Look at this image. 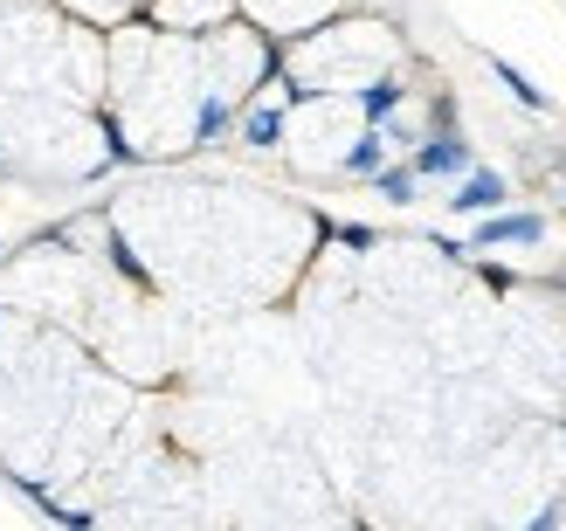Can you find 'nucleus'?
<instances>
[{
	"label": "nucleus",
	"mask_w": 566,
	"mask_h": 531,
	"mask_svg": "<svg viewBox=\"0 0 566 531\" xmlns=\"http://www.w3.org/2000/svg\"><path fill=\"white\" fill-rule=\"evenodd\" d=\"M539 235H546V221H539V214H484V229H476V248H497V242L532 248Z\"/></svg>",
	"instance_id": "1"
},
{
	"label": "nucleus",
	"mask_w": 566,
	"mask_h": 531,
	"mask_svg": "<svg viewBox=\"0 0 566 531\" xmlns=\"http://www.w3.org/2000/svg\"><path fill=\"white\" fill-rule=\"evenodd\" d=\"M421 173H470V146H463L457 131H436L429 146L415 152V180H421Z\"/></svg>",
	"instance_id": "2"
},
{
	"label": "nucleus",
	"mask_w": 566,
	"mask_h": 531,
	"mask_svg": "<svg viewBox=\"0 0 566 531\" xmlns=\"http://www.w3.org/2000/svg\"><path fill=\"white\" fill-rule=\"evenodd\" d=\"M504 193H512V187H504L497 173H463V187H457V201H449V208H457V214H497Z\"/></svg>",
	"instance_id": "3"
},
{
	"label": "nucleus",
	"mask_w": 566,
	"mask_h": 531,
	"mask_svg": "<svg viewBox=\"0 0 566 531\" xmlns=\"http://www.w3.org/2000/svg\"><path fill=\"white\" fill-rule=\"evenodd\" d=\"M491 76H497V83H504V91H512L525 110H546V91H539V83H532L518 63H504V55H491Z\"/></svg>",
	"instance_id": "4"
},
{
	"label": "nucleus",
	"mask_w": 566,
	"mask_h": 531,
	"mask_svg": "<svg viewBox=\"0 0 566 531\" xmlns=\"http://www.w3.org/2000/svg\"><path fill=\"white\" fill-rule=\"evenodd\" d=\"M374 187L387 193V201H408V193H415V166H380Z\"/></svg>",
	"instance_id": "5"
},
{
	"label": "nucleus",
	"mask_w": 566,
	"mask_h": 531,
	"mask_svg": "<svg viewBox=\"0 0 566 531\" xmlns=\"http://www.w3.org/2000/svg\"><path fill=\"white\" fill-rule=\"evenodd\" d=\"M346 173H359V180H374V173H380V138H359V146L346 152Z\"/></svg>",
	"instance_id": "6"
},
{
	"label": "nucleus",
	"mask_w": 566,
	"mask_h": 531,
	"mask_svg": "<svg viewBox=\"0 0 566 531\" xmlns=\"http://www.w3.org/2000/svg\"><path fill=\"white\" fill-rule=\"evenodd\" d=\"M394 97H401V91H394V83H380V91H366V110H374V118H387Z\"/></svg>",
	"instance_id": "7"
},
{
	"label": "nucleus",
	"mask_w": 566,
	"mask_h": 531,
	"mask_svg": "<svg viewBox=\"0 0 566 531\" xmlns=\"http://www.w3.org/2000/svg\"><path fill=\"white\" fill-rule=\"evenodd\" d=\"M249 138H256V146H270V138H276V118H270V110H256V118H249Z\"/></svg>",
	"instance_id": "8"
}]
</instances>
